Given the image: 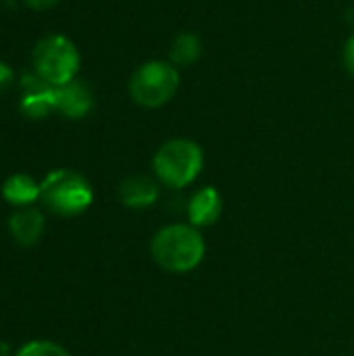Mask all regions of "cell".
<instances>
[{"instance_id":"obj_1","label":"cell","mask_w":354,"mask_h":356,"mask_svg":"<svg viewBox=\"0 0 354 356\" xmlns=\"http://www.w3.org/2000/svg\"><path fill=\"white\" fill-rule=\"evenodd\" d=\"M207 252L204 238L190 223H169L161 227L150 242L152 261L169 273L194 271Z\"/></svg>"},{"instance_id":"obj_2","label":"cell","mask_w":354,"mask_h":356,"mask_svg":"<svg viewBox=\"0 0 354 356\" xmlns=\"http://www.w3.org/2000/svg\"><path fill=\"white\" fill-rule=\"evenodd\" d=\"M204 167L202 148L188 138H173L161 144V148L152 156V171L159 184L182 190L190 186Z\"/></svg>"},{"instance_id":"obj_3","label":"cell","mask_w":354,"mask_h":356,"mask_svg":"<svg viewBox=\"0 0 354 356\" xmlns=\"http://www.w3.org/2000/svg\"><path fill=\"white\" fill-rule=\"evenodd\" d=\"M40 202L54 215L75 217L94 202L90 181L73 169H54L40 181Z\"/></svg>"},{"instance_id":"obj_4","label":"cell","mask_w":354,"mask_h":356,"mask_svg":"<svg viewBox=\"0 0 354 356\" xmlns=\"http://www.w3.org/2000/svg\"><path fill=\"white\" fill-rule=\"evenodd\" d=\"M31 63H33V71L48 86L58 88L77 79L81 56L77 46L67 35L52 33L38 40V44L33 46Z\"/></svg>"},{"instance_id":"obj_5","label":"cell","mask_w":354,"mask_h":356,"mask_svg":"<svg viewBox=\"0 0 354 356\" xmlns=\"http://www.w3.org/2000/svg\"><path fill=\"white\" fill-rule=\"evenodd\" d=\"M179 88V71L169 60L142 63L129 77V96L144 108L167 104Z\"/></svg>"},{"instance_id":"obj_6","label":"cell","mask_w":354,"mask_h":356,"mask_svg":"<svg viewBox=\"0 0 354 356\" xmlns=\"http://www.w3.org/2000/svg\"><path fill=\"white\" fill-rule=\"evenodd\" d=\"M21 100L19 111L27 119H44L56 111V88L48 86L35 71L21 75Z\"/></svg>"},{"instance_id":"obj_7","label":"cell","mask_w":354,"mask_h":356,"mask_svg":"<svg viewBox=\"0 0 354 356\" xmlns=\"http://www.w3.org/2000/svg\"><path fill=\"white\" fill-rule=\"evenodd\" d=\"M94 108V92L92 88L81 81L73 79L65 86L56 88V113L67 119H83Z\"/></svg>"},{"instance_id":"obj_8","label":"cell","mask_w":354,"mask_h":356,"mask_svg":"<svg viewBox=\"0 0 354 356\" xmlns=\"http://www.w3.org/2000/svg\"><path fill=\"white\" fill-rule=\"evenodd\" d=\"M223 211V198L219 194L217 188L213 186H202L198 188L186 204V215H188V223L194 227H209L213 225Z\"/></svg>"},{"instance_id":"obj_9","label":"cell","mask_w":354,"mask_h":356,"mask_svg":"<svg viewBox=\"0 0 354 356\" xmlns=\"http://www.w3.org/2000/svg\"><path fill=\"white\" fill-rule=\"evenodd\" d=\"M161 188H159V179L144 175V173H136L125 177L119 184V200L127 207V209H148L159 200Z\"/></svg>"},{"instance_id":"obj_10","label":"cell","mask_w":354,"mask_h":356,"mask_svg":"<svg viewBox=\"0 0 354 356\" xmlns=\"http://www.w3.org/2000/svg\"><path fill=\"white\" fill-rule=\"evenodd\" d=\"M44 229H46L44 213L33 207L17 209L8 219V232H10L13 240L25 248L38 244L40 238L44 236Z\"/></svg>"},{"instance_id":"obj_11","label":"cell","mask_w":354,"mask_h":356,"mask_svg":"<svg viewBox=\"0 0 354 356\" xmlns=\"http://www.w3.org/2000/svg\"><path fill=\"white\" fill-rule=\"evenodd\" d=\"M2 198L15 209L31 207L40 200V184L27 173H15L4 179Z\"/></svg>"},{"instance_id":"obj_12","label":"cell","mask_w":354,"mask_h":356,"mask_svg":"<svg viewBox=\"0 0 354 356\" xmlns=\"http://www.w3.org/2000/svg\"><path fill=\"white\" fill-rule=\"evenodd\" d=\"M202 56V40L192 31H182L169 50V58L175 67H192Z\"/></svg>"},{"instance_id":"obj_13","label":"cell","mask_w":354,"mask_h":356,"mask_svg":"<svg viewBox=\"0 0 354 356\" xmlns=\"http://www.w3.org/2000/svg\"><path fill=\"white\" fill-rule=\"evenodd\" d=\"M15 356H71L61 344H54L50 340H33L25 344Z\"/></svg>"},{"instance_id":"obj_14","label":"cell","mask_w":354,"mask_h":356,"mask_svg":"<svg viewBox=\"0 0 354 356\" xmlns=\"http://www.w3.org/2000/svg\"><path fill=\"white\" fill-rule=\"evenodd\" d=\"M342 58H344V67H346L348 75H353L354 77V33L348 38V42H346V46H344Z\"/></svg>"},{"instance_id":"obj_15","label":"cell","mask_w":354,"mask_h":356,"mask_svg":"<svg viewBox=\"0 0 354 356\" xmlns=\"http://www.w3.org/2000/svg\"><path fill=\"white\" fill-rule=\"evenodd\" d=\"M13 79H15L13 69H10L4 60H0V94L8 90V86L13 83Z\"/></svg>"},{"instance_id":"obj_16","label":"cell","mask_w":354,"mask_h":356,"mask_svg":"<svg viewBox=\"0 0 354 356\" xmlns=\"http://www.w3.org/2000/svg\"><path fill=\"white\" fill-rule=\"evenodd\" d=\"M61 0H25V4L33 10H46V8H52L54 4H58Z\"/></svg>"},{"instance_id":"obj_17","label":"cell","mask_w":354,"mask_h":356,"mask_svg":"<svg viewBox=\"0 0 354 356\" xmlns=\"http://www.w3.org/2000/svg\"><path fill=\"white\" fill-rule=\"evenodd\" d=\"M0 356H10V348H8V344H6V342H2V340H0Z\"/></svg>"}]
</instances>
